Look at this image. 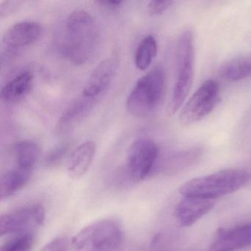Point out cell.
I'll return each instance as SVG.
<instances>
[{
	"label": "cell",
	"instance_id": "obj_8",
	"mask_svg": "<svg viewBox=\"0 0 251 251\" xmlns=\"http://www.w3.org/2000/svg\"><path fill=\"white\" fill-rule=\"evenodd\" d=\"M45 209L41 204L25 205L0 217L1 236L32 232V229L42 226L45 220Z\"/></svg>",
	"mask_w": 251,
	"mask_h": 251
},
{
	"label": "cell",
	"instance_id": "obj_10",
	"mask_svg": "<svg viewBox=\"0 0 251 251\" xmlns=\"http://www.w3.org/2000/svg\"><path fill=\"white\" fill-rule=\"evenodd\" d=\"M118 66V61L115 58H106L101 61L88 79L81 95L89 99L96 100L114 80Z\"/></svg>",
	"mask_w": 251,
	"mask_h": 251
},
{
	"label": "cell",
	"instance_id": "obj_13",
	"mask_svg": "<svg viewBox=\"0 0 251 251\" xmlns=\"http://www.w3.org/2000/svg\"><path fill=\"white\" fill-rule=\"evenodd\" d=\"M97 152V145L93 141H86L73 151L68 163L67 171L70 178L77 180L88 171Z\"/></svg>",
	"mask_w": 251,
	"mask_h": 251
},
{
	"label": "cell",
	"instance_id": "obj_17",
	"mask_svg": "<svg viewBox=\"0 0 251 251\" xmlns=\"http://www.w3.org/2000/svg\"><path fill=\"white\" fill-rule=\"evenodd\" d=\"M13 149L17 167L33 173L40 157L39 145L33 141H19L14 144Z\"/></svg>",
	"mask_w": 251,
	"mask_h": 251
},
{
	"label": "cell",
	"instance_id": "obj_16",
	"mask_svg": "<svg viewBox=\"0 0 251 251\" xmlns=\"http://www.w3.org/2000/svg\"><path fill=\"white\" fill-rule=\"evenodd\" d=\"M33 75L25 71L13 77L1 90V98L7 104H14L24 99L33 86Z\"/></svg>",
	"mask_w": 251,
	"mask_h": 251
},
{
	"label": "cell",
	"instance_id": "obj_23",
	"mask_svg": "<svg viewBox=\"0 0 251 251\" xmlns=\"http://www.w3.org/2000/svg\"><path fill=\"white\" fill-rule=\"evenodd\" d=\"M41 251H69L68 238L58 236L46 244Z\"/></svg>",
	"mask_w": 251,
	"mask_h": 251
},
{
	"label": "cell",
	"instance_id": "obj_20",
	"mask_svg": "<svg viewBox=\"0 0 251 251\" xmlns=\"http://www.w3.org/2000/svg\"><path fill=\"white\" fill-rule=\"evenodd\" d=\"M158 52V44L154 36H145L135 52L134 63L136 68L141 71L146 70L152 64Z\"/></svg>",
	"mask_w": 251,
	"mask_h": 251
},
{
	"label": "cell",
	"instance_id": "obj_12",
	"mask_svg": "<svg viewBox=\"0 0 251 251\" xmlns=\"http://www.w3.org/2000/svg\"><path fill=\"white\" fill-rule=\"evenodd\" d=\"M42 26L33 21H23L11 25L2 38L7 48L19 49L31 45L39 40L42 35Z\"/></svg>",
	"mask_w": 251,
	"mask_h": 251
},
{
	"label": "cell",
	"instance_id": "obj_18",
	"mask_svg": "<svg viewBox=\"0 0 251 251\" xmlns=\"http://www.w3.org/2000/svg\"><path fill=\"white\" fill-rule=\"evenodd\" d=\"M32 172L26 171L16 167L2 176L0 183L1 200L7 199L20 192L27 183L32 176Z\"/></svg>",
	"mask_w": 251,
	"mask_h": 251
},
{
	"label": "cell",
	"instance_id": "obj_19",
	"mask_svg": "<svg viewBox=\"0 0 251 251\" xmlns=\"http://www.w3.org/2000/svg\"><path fill=\"white\" fill-rule=\"evenodd\" d=\"M220 75L228 81H239L251 75V55L229 60L222 65Z\"/></svg>",
	"mask_w": 251,
	"mask_h": 251
},
{
	"label": "cell",
	"instance_id": "obj_24",
	"mask_svg": "<svg viewBox=\"0 0 251 251\" xmlns=\"http://www.w3.org/2000/svg\"><path fill=\"white\" fill-rule=\"evenodd\" d=\"M175 2L173 1H151L148 3V12L152 16L161 15L164 14L167 10L170 9Z\"/></svg>",
	"mask_w": 251,
	"mask_h": 251
},
{
	"label": "cell",
	"instance_id": "obj_22",
	"mask_svg": "<svg viewBox=\"0 0 251 251\" xmlns=\"http://www.w3.org/2000/svg\"><path fill=\"white\" fill-rule=\"evenodd\" d=\"M68 146L67 145H60L56 148L50 151L48 154H47L44 159V164L47 167H54V166L58 164V163L62 161L64 157L67 154L68 151Z\"/></svg>",
	"mask_w": 251,
	"mask_h": 251
},
{
	"label": "cell",
	"instance_id": "obj_6",
	"mask_svg": "<svg viewBox=\"0 0 251 251\" xmlns=\"http://www.w3.org/2000/svg\"><path fill=\"white\" fill-rule=\"evenodd\" d=\"M159 156L158 145L149 138L136 139L129 147L127 153L126 170L133 182L146 178L155 169Z\"/></svg>",
	"mask_w": 251,
	"mask_h": 251
},
{
	"label": "cell",
	"instance_id": "obj_14",
	"mask_svg": "<svg viewBox=\"0 0 251 251\" xmlns=\"http://www.w3.org/2000/svg\"><path fill=\"white\" fill-rule=\"evenodd\" d=\"M202 155V148L198 147L177 151L164 158L160 163L159 169L167 174L180 173L198 163Z\"/></svg>",
	"mask_w": 251,
	"mask_h": 251
},
{
	"label": "cell",
	"instance_id": "obj_9",
	"mask_svg": "<svg viewBox=\"0 0 251 251\" xmlns=\"http://www.w3.org/2000/svg\"><path fill=\"white\" fill-rule=\"evenodd\" d=\"M251 246V223L217 230L210 251H237Z\"/></svg>",
	"mask_w": 251,
	"mask_h": 251
},
{
	"label": "cell",
	"instance_id": "obj_1",
	"mask_svg": "<svg viewBox=\"0 0 251 251\" xmlns=\"http://www.w3.org/2000/svg\"><path fill=\"white\" fill-rule=\"evenodd\" d=\"M64 53L77 65L86 64L98 50L100 31L95 18L84 10L73 11L65 25Z\"/></svg>",
	"mask_w": 251,
	"mask_h": 251
},
{
	"label": "cell",
	"instance_id": "obj_11",
	"mask_svg": "<svg viewBox=\"0 0 251 251\" xmlns=\"http://www.w3.org/2000/svg\"><path fill=\"white\" fill-rule=\"evenodd\" d=\"M215 202L213 199L184 197L176 205L175 217L182 227H190L208 214Z\"/></svg>",
	"mask_w": 251,
	"mask_h": 251
},
{
	"label": "cell",
	"instance_id": "obj_2",
	"mask_svg": "<svg viewBox=\"0 0 251 251\" xmlns=\"http://www.w3.org/2000/svg\"><path fill=\"white\" fill-rule=\"evenodd\" d=\"M250 180L245 170L227 169L192 179L180 186L179 192L183 197L215 200L245 187Z\"/></svg>",
	"mask_w": 251,
	"mask_h": 251
},
{
	"label": "cell",
	"instance_id": "obj_21",
	"mask_svg": "<svg viewBox=\"0 0 251 251\" xmlns=\"http://www.w3.org/2000/svg\"><path fill=\"white\" fill-rule=\"evenodd\" d=\"M34 242L35 235L33 232L20 233L7 241L0 251H30Z\"/></svg>",
	"mask_w": 251,
	"mask_h": 251
},
{
	"label": "cell",
	"instance_id": "obj_15",
	"mask_svg": "<svg viewBox=\"0 0 251 251\" xmlns=\"http://www.w3.org/2000/svg\"><path fill=\"white\" fill-rule=\"evenodd\" d=\"M96 100L80 95L64 113L58 124L60 133H67L80 123L93 108Z\"/></svg>",
	"mask_w": 251,
	"mask_h": 251
},
{
	"label": "cell",
	"instance_id": "obj_7",
	"mask_svg": "<svg viewBox=\"0 0 251 251\" xmlns=\"http://www.w3.org/2000/svg\"><path fill=\"white\" fill-rule=\"evenodd\" d=\"M220 86L214 80L204 82L180 111V123L190 125L202 120L215 108L220 100Z\"/></svg>",
	"mask_w": 251,
	"mask_h": 251
},
{
	"label": "cell",
	"instance_id": "obj_4",
	"mask_svg": "<svg viewBox=\"0 0 251 251\" xmlns=\"http://www.w3.org/2000/svg\"><path fill=\"white\" fill-rule=\"evenodd\" d=\"M195 68V36L191 29L182 32L176 49V77L168 112L176 114L184 103L193 83Z\"/></svg>",
	"mask_w": 251,
	"mask_h": 251
},
{
	"label": "cell",
	"instance_id": "obj_26",
	"mask_svg": "<svg viewBox=\"0 0 251 251\" xmlns=\"http://www.w3.org/2000/svg\"><path fill=\"white\" fill-rule=\"evenodd\" d=\"M98 3L103 8L109 10H116L121 7L123 1H98Z\"/></svg>",
	"mask_w": 251,
	"mask_h": 251
},
{
	"label": "cell",
	"instance_id": "obj_3",
	"mask_svg": "<svg viewBox=\"0 0 251 251\" xmlns=\"http://www.w3.org/2000/svg\"><path fill=\"white\" fill-rule=\"evenodd\" d=\"M166 92V75L155 66L139 79L126 101L127 112L133 117L151 115L160 106Z\"/></svg>",
	"mask_w": 251,
	"mask_h": 251
},
{
	"label": "cell",
	"instance_id": "obj_5",
	"mask_svg": "<svg viewBox=\"0 0 251 251\" xmlns=\"http://www.w3.org/2000/svg\"><path fill=\"white\" fill-rule=\"evenodd\" d=\"M123 231L117 222H95L80 230L72 240L75 251H113L123 242Z\"/></svg>",
	"mask_w": 251,
	"mask_h": 251
},
{
	"label": "cell",
	"instance_id": "obj_25",
	"mask_svg": "<svg viewBox=\"0 0 251 251\" xmlns=\"http://www.w3.org/2000/svg\"><path fill=\"white\" fill-rule=\"evenodd\" d=\"M23 2L20 1H4L0 4V17H8L17 11Z\"/></svg>",
	"mask_w": 251,
	"mask_h": 251
}]
</instances>
